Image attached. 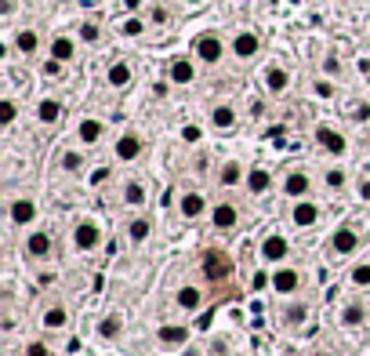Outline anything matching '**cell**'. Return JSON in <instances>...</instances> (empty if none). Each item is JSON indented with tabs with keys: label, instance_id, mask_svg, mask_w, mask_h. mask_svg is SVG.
Wrapping results in <instances>:
<instances>
[{
	"label": "cell",
	"instance_id": "obj_1",
	"mask_svg": "<svg viewBox=\"0 0 370 356\" xmlns=\"http://www.w3.org/2000/svg\"><path fill=\"white\" fill-rule=\"evenodd\" d=\"M192 55L204 62V66H218V62L225 58V44H222V37L218 33H200L192 40Z\"/></svg>",
	"mask_w": 370,
	"mask_h": 356
},
{
	"label": "cell",
	"instance_id": "obj_2",
	"mask_svg": "<svg viewBox=\"0 0 370 356\" xmlns=\"http://www.w3.org/2000/svg\"><path fill=\"white\" fill-rule=\"evenodd\" d=\"M167 80H171V84H178V88L192 84V80H196V62L185 58V55H174V58L167 62Z\"/></svg>",
	"mask_w": 370,
	"mask_h": 356
},
{
	"label": "cell",
	"instance_id": "obj_3",
	"mask_svg": "<svg viewBox=\"0 0 370 356\" xmlns=\"http://www.w3.org/2000/svg\"><path fill=\"white\" fill-rule=\"evenodd\" d=\"M258 51H261V37H258V33H251V29H239V33L232 37V55H236L239 62H251Z\"/></svg>",
	"mask_w": 370,
	"mask_h": 356
},
{
	"label": "cell",
	"instance_id": "obj_4",
	"mask_svg": "<svg viewBox=\"0 0 370 356\" xmlns=\"http://www.w3.org/2000/svg\"><path fill=\"white\" fill-rule=\"evenodd\" d=\"M316 142H319L331 157H345V153H348L345 135H341V131H334V128H326V124H319V128H316Z\"/></svg>",
	"mask_w": 370,
	"mask_h": 356
},
{
	"label": "cell",
	"instance_id": "obj_5",
	"mask_svg": "<svg viewBox=\"0 0 370 356\" xmlns=\"http://www.w3.org/2000/svg\"><path fill=\"white\" fill-rule=\"evenodd\" d=\"M229 273H232V262L222 255V251H207V255H204V277L207 280H222Z\"/></svg>",
	"mask_w": 370,
	"mask_h": 356
},
{
	"label": "cell",
	"instance_id": "obj_6",
	"mask_svg": "<svg viewBox=\"0 0 370 356\" xmlns=\"http://www.w3.org/2000/svg\"><path fill=\"white\" fill-rule=\"evenodd\" d=\"M142 150H145V142H142V135H135V131H127V135L117 138V160H138Z\"/></svg>",
	"mask_w": 370,
	"mask_h": 356
},
{
	"label": "cell",
	"instance_id": "obj_7",
	"mask_svg": "<svg viewBox=\"0 0 370 356\" xmlns=\"http://www.w3.org/2000/svg\"><path fill=\"white\" fill-rule=\"evenodd\" d=\"M73 240H77L80 251H91V247L102 244V229H98L95 222H80V225H77V233H73Z\"/></svg>",
	"mask_w": 370,
	"mask_h": 356
},
{
	"label": "cell",
	"instance_id": "obj_8",
	"mask_svg": "<svg viewBox=\"0 0 370 356\" xmlns=\"http://www.w3.org/2000/svg\"><path fill=\"white\" fill-rule=\"evenodd\" d=\"M15 51H18L22 58H33V55L40 51V33H37V29H18V33H15Z\"/></svg>",
	"mask_w": 370,
	"mask_h": 356
},
{
	"label": "cell",
	"instance_id": "obj_9",
	"mask_svg": "<svg viewBox=\"0 0 370 356\" xmlns=\"http://www.w3.org/2000/svg\"><path fill=\"white\" fill-rule=\"evenodd\" d=\"M11 222L15 225H29L33 218H37V204L29 200V197H18V200H11Z\"/></svg>",
	"mask_w": 370,
	"mask_h": 356
},
{
	"label": "cell",
	"instance_id": "obj_10",
	"mask_svg": "<svg viewBox=\"0 0 370 356\" xmlns=\"http://www.w3.org/2000/svg\"><path fill=\"white\" fill-rule=\"evenodd\" d=\"M48 55H51V58H58V62H73V55H77V40H73V37H65V33L51 37Z\"/></svg>",
	"mask_w": 370,
	"mask_h": 356
},
{
	"label": "cell",
	"instance_id": "obj_11",
	"mask_svg": "<svg viewBox=\"0 0 370 356\" xmlns=\"http://www.w3.org/2000/svg\"><path fill=\"white\" fill-rule=\"evenodd\" d=\"M62 117H65V106H62L58 98H44L40 106H37V120L48 124V128H51V124H62Z\"/></svg>",
	"mask_w": 370,
	"mask_h": 356
},
{
	"label": "cell",
	"instance_id": "obj_12",
	"mask_svg": "<svg viewBox=\"0 0 370 356\" xmlns=\"http://www.w3.org/2000/svg\"><path fill=\"white\" fill-rule=\"evenodd\" d=\"M77 135H80L84 145H95V142H102V135H105V124L95 120V117H84L80 128H77Z\"/></svg>",
	"mask_w": 370,
	"mask_h": 356
},
{
	"label": "cell",
	"instance_id": "obj_13",
	"mask_svg": "<svg viewBox=\"0 0 370 356\" xmlns=\"http://www.w3.org/2000/svg\"><path fill=\"white\" fill-rule=\"evenodd\" d=\"M287 88H291V73L283 70V66H269V70H265V91L283 95Z\"/></svg>",
	"mask_w": 370,
	"mask_h": 356
},
{
	"label": "cell",
	"instance_id": "obj_14",
	"mask_svg": "<svg viewBox=\"0 0 370 356\" xmlns=\"http://www.w3.org/2000/svg\"><path fill=\"white\" fill-rule=\"evenodd\" d=\"M211 124H214L218 131H232V128H236V110L229 106V102L214 106V110H211Z\"/></svg>",
	"mask_w": 370,
	"mask_h": 356
},
{
	"label": "cell",
	"instance_id": "obj_15",
	"mask_svg": "<svg viewBox=\"0 0 370 356\" xmlns=\"http://www.w3.org/2000/svg\"><path fill=\"white\" fill-rule=\"evenodd\" d=\"M356 244H359V240H356V233H352L348 225H341L338 233L331 237V247L338 251V255H352V251H356Z\"/></svg>",
	"mask_w": 370,
	"mask_h": 356
},
{
	"label": "cell",
	"instance_id": "obj_16",
	"mask_svg": "<svg viewBox=\"0 0 370 356\" xmlns=\"http://www.w3.org/2000/svg\"><path fill=\"white\" fill-rule=\"evenodd\" d=\"M26 255H29V258H48V255H51V237H48V233H29Z\"/></svg>",
	"mask_w": 370,
	"mask_h": 356
},
{
	"label": "cell",
	"instance_id": "obj_17",
	"mask_svg": "<svg viewBox=\"0 0 370 356\" xmlns=\"http://www.w3.org/2000/svg\"><path fill=\"white\" fill-rule=\"evenodd\" d=\"M283 193H287V197H305V193H309V175H305V171H291L287 178H283Z\"/></svg>",
	"mask_w": 370,
	"mask_h": 356
},
{
	"label": "cell",
	"instance_id": "obj_18",
	"mask_svg": "<svg viewBox=\"0 0 370 356\" xmlns=\"http://www.w3.org/2000/svg\"><path fill=\"white\" fill-rule=\"evenodd\" d=\"M261 255H265L269 262H283V258L291 255V247H287V240H283V237H269L265 244H261Z\"/></svg>",
	"mask_w": 370,
	"mask_h": 356
},
{
	"label": "cell",
	"instance_id": "obj_19",
	"mask_svg": "<svg viewBox=\"0 0 370 356\" xmlns=\"http://www.w3.org/2000/svg\"><path fill=\"white\" fill-rule=\"evenodd\" d=\"M298 273H294V269H279V273L272 277V287L279 291V295H294V291H298Z\"/></svg>",
	"mask_w": 370,
	"mask_h": 356
},
{
	"label": "cell",
	"instance_id": "obj_20",
	"mask_svg": "<svg viewBox=\"0 0 370 356\" xmlns=\"http://www.w3.org/2000/svg\"><path fill=\"white\" fill-rule=\"evenodd\" d=\"M105 80H109V88H127L131 84V66L127 62H113V66L105 70Z\"/></svg>",
	"mask_w": 370,
	"mask_h": 356
},
{
	"label": "cell",
	"instance_id": "obj_21",
	"mask_svg": "<svg viewBox=\"0 0 370 356\" xmlns=\"http://www.w3.org/2000/svg\"><path fill=\"white\" fill-rule=\"evenodd\" d=\"M316 222H319V207L309 204V200H301L294 207V225H316Z\"/></svg>",
	"mask_w": 370,
	"mask_h": 356
},
{
	"label": "cell",
	"instance_id": "obj_22",
	"mask_svg": "<svg viewBox=\"0 0 370 356\" xmlns=\"http://www.w3.org/2000/svg\"><path fill=\"white\" fill-rule=\"evenodd\" d=\"M211 222H214L218 229H232V225H236V207H232V204H218L214 211H211Z\"/></svg>",
	"mask_w": 370,
	"mask_h": 356
},
{
	"label": "cell",
	"instance_id": "obj_23",
	"mask_svg": "<svg viewBox=\"0 0 370 356\" xmlns=\"http://www.w3.org/2000/svg\"><path fill=\"white\" fill-rule=\"evenodd\" d=\"M204 207H207V204H204L200 193H182V215H185V218H200Z\"/></svg>",
	"mask_w": 370,
	"mask_h": 356
},
{
	"label": "cell",
	"instance_id": "obj_24",
	"mask_svg": "<svg viewBox=\"0 0 370 356\" xmlns=\"http://www.w3.org/2000/svg\"><path fill=\"white\" fill-rule=\"evenodd\" d=\"M269 185H272V178H269V171H265V167H254V171L247 175V190H251V193H258V197L265 193Z\"/></svg>",
	"mask_w": 370,
	"mask_h": 356
},
{
	"label": "cell",
	"instance_id": "obj_25",
	"mask_svg": "<svg viewBox=\"0 0 370 356\" xmlns=\"http://www.w3.org/2000/svg\"><path fill=\"white\" fill-rule=\"evenodd\" d=\"M185 338H189V331H185V327H160V342L171 345V349L185 345Z\"/></svg>",
	"mask_w": 370,
	"mask_h": 356
},
{
	"label": "cell",
	"instance_id": "obj_26",
	"mask_svg": "<svg viewBox=\"0 0 370 356\" xmlns=\"http://www.w3.org/2000/svg\"><path fill=\"white\" fill-rule=\"evenodd\" d=\"M200 302H204V295H200V287H192V284H185V287L178 291V305H182V309H200Z\"/></svg>",
	"mask_w": 370,
	"mask_h": 356
},
{
	"label": "cell",
	"instance_id": "obj_27",
	"mask_svg": "<svg viewBox=\"0 0 370 356\" xmlns=\"http://www.w3.org/2000/svg\"><path fill=\"white\" fill-rule=\"evenodd\" d=\"M239 182H244V167H239L236 160H229L222 167V185H225V190H232V185H239Z\"/></svg>",
	"mask_w": 370,
	"mask_h": 356
},
{
	"label": "cell",
	"instance_id": "obj_28",
	"mask_svg": "<svg viewBox=\"0 0 370 356\" xmlns=\"http://www.w3.org/2000/svg\"><path fill=\"white\" fill-rule=\"evenodd\" d=\"M77 37L84 40V44H98V40H102V26H98V22H91V18H87V22H80Z\"/></svg>",
	"mask_w": 370,
	"mask_h": 356
},
{
	"label": "cell",
	"instance_id": "obj_29",
	"mask_svg": "<svg viewBox=\"0 0 370 356\" xmlns=\"http://www.w3.org/2000/svg\"><path fill=\"white\" fill-rule=\"evenodd\" d=\"M15 117H18L15 98H4V102H0V124H4V128H11V124H15Z\"/></svg>",
	"mask_w": 370,
	"mask_h": 356
},
{
	"label": "cell",
	"instance_id": "obj_30",
	"mask_svg": "<svg viewBox=\"0 0 370 356\" xmlns=\"http://www.w3.org/2000/svg\"><path fill=\"white\" fill-rule=\"evenodd\" d=\"M120 33H124V37H142V33H145V18H124V22H120Z\"/></svg>",
	"mask_w": 370,
	"mask_h": 356
},
{
	"label": "cell",
	"instance_id": "obj_31",
	"mask_svg": "<svg viewBox=\"0 0 370 356\" xmlns=\"http://www.w3.org/2000/svg\"><path fill=\"white\" fill-rule=\"evenodd\" d=\"M65 320H70V317H65L62 305H51L48 312H44V324H48V327H65Z\"/></svg>",
	"mask_w": 370,
	"mask_h": 356
},
{
	"label": "cell",
	"instance_id": "obj_32",
	"mask_svg": "<svg viewBox=\"0 0 370 356\" xmlns=\"http://www.w3.org/2000/svg\"><path fill=\"white\" fill-rule=\"evenodd\" d=\"M341 320H345L348 327H359V324H363V305H356V302H352V305H345Z\"/></svg>",
	"mask_w": 370,
	"mask_h": 356
},
{
	"label": "cell",
	"instance_id": "obj_33",
	"mask_svg": "<svg viewBox=\"0 0 370 356\" xmlns=\"http://www.w3.org/2000/svg\"><path fill=\"white\" fill-rule=\"evenodd\" d=\"M98 334H102V338H117V334H120V317H105L98 324Z\"/></svg>",
	"mask_w": 370,
	"mask_h": 356
},
{
	"label": "cell",
	"instance_id": "obj_34",
	"mask_svg": "<svg viewBox=\"0 0 370 356\" xmlns=\"http://www.w3.org/2000/svg\"><path fill=\"white\" fill-rule=\"evenodd\" d=\"M124 200H127V204H145V190H142V182H131L127 190H124Z\"/></svg>",
	"mask_w": 370,
	"mask_h": 356
},
{
	"label": "cell",
	"instance_id": "obj_35",
	"mask_svg": "<svg viewBox=\"0 0 370 356\" xmlns=\"http://www.w3.org/2000/svg\"><path fill=\"white\" fill-rule=\"evenodd\" d=\"M145 237H149V222H145V218H135V222H131V240L142 244Z\"/></svg>",
	"mask_w": 370,
	"mask_h": 356
},
{
	"label": "cell",
	"instance_id": "obj_36",
	"mask_svg": "<svg viewBox=\"0 0 370 356\" xmlns=\"http://www.w3.org/2000/svg\"><path fill=\"white\" fill-rule=\"evenodd\" d=\"M312 95H316V98H334V84H331V80H316V84H312Z\"/></svg>",
	"mask_w": 370,
	"mask_h": 356
},
{
	"label": "cell",
	"instance_id": "obj_37",
	"mask_svg": "<svg viewBox=\"0 0 370 356\" xmlns=\"http://www.w3.org/2000/svg\"><path fill=\"white\" fill-rule=\"evenodd\" d=\"M352 284L356 287H370V265H356L352 269Z\"/></svg>",
	"mask_w": 370,
	"mask_h": 356
},
{
	"label": "cell",
	"instance_id": "obj_38",
	"mask_svg": "<svg viewBox=\"0 0 370 356\" xmlns=\"http://www.w3.org/2000/svg\"><path fill=\"white\" fill-rule=\"evenodd\" d=\"M326 185H331V190H341V185H345V171H341V167H331V171H326Z\"/></svg>",
	"mask_w": 370,
	"mask_h": 356
},
{
	"label": "cell",
	"instance_id": "obj_39",
	"mask_svg": "<svg viewBox=\"0 0 370 356\" xmlns=\"http://www.w3.org/2000/svg\"><path fill=\"white\" fill-rule=\"evenodd\" d=\"M62 167H65V171H80V167H84L80 153H65V157H62Z\"/></svg>",
	"mask_w": 370,
	"mask_h": 356
},
{
	"label": "cell",
	"instance_id": "obj_40",
	"mask_svg": "<svg viewBox=\"0 0 370 356\" xmlns=\"http://www.w3.org/2000/svg\"><path fill=\"white\" fill-rule=\"evenodd\" d=\"M62 66H65V62H58V58H48V62H44V73H48V77H62Z\"/></svg>",
	"mask_w": 370,
	"mask_h": 356
},
{
	"label": "cell",
	"instance_id": "obj_41",
	"mask_svg": "<svg viewBox=\"0 0 370 356\" xmlns=\"http://www.w3.org/2000/svg\"><path fill=\"white\" fill-rule=\"evenodd\" d=\"M352 120H370V106H366V102H356V106H352Z\"/></svg>",
	"mask_w": 370,
	"mask_h": 356
},
{
	"label": "cell",
	"instance_id": "obj_42",
	"mask_svg": "<svg viewBox=\"0 0 370 356\" xmlns=\"http://www.w3.org/2000/svg\"><path fill=\"white\" fill-rule=\"evenodd\" d=\"M182 138H185V142L192 145V142H200L204 135H200V128H196V124H189V128H182Z\"/></svg>",
	"mask_w": 370,
	"mask_h": 356
},
{
	"label": "cell",
	"instance_id": "obj_43",
	"mask_svg": "<svg viewBox=\"0 0 370 356\" xmlns=\"http://www.w3.org/2000/svg\"><path fill=\"white\" fill-rule=\"evenodd\" d=\"M305 312H309L305 305H294V309H287V324H301V320H305Z\"/></svg>",
	"mask_w": 370,
	"mask_h": 356
},
{
	"label": "cell",
	"instance_id": "obj_44",
	"mask_svg": "<svg viewBox=\"0 0 370 356\" xmlns=\"http://www.w3.org/2000/svg\"><path fill=\"white\" fill-rule=\"evenodd\" d=\"M26 356H48V345H44V342H29L26 345Z\"/></svg>",
	"mask_w": 370,
	"mask_h": 356
},
{
	"label": "cell",
	"instance_id": "obj_45",
	"mask_svg": "<svg viewBox=\"0 0 370 356\" xmlns=\"http://www.w3.org/2000/svg\"><path fill=\"white\" fill-rule=\"evenodd\" d=\"M105 178H109V167H95V175H91V182H95V185H102Z\"/></svg>",
	"mask_w": 370,
	"mask_h": 356
},
{
	"label": "cell",
	"instance_id": "obj_46",
	"mask_svg": "<svg viewBox=\"0 0 370 356\" xmlns=\"http://www.w3.org/2000/svg\"><path fill=\"white\" fill-rule=\"evenodd\" d=\"M265 284H269V277H265V273H254V280H251V287H254V291H261Z\"/></svg>",
	"mask_w": 370,
	"mask_h": 356
},
{
	"label": "cell",
	"instance_id": "obj_47",
	"mask_svg": "<svg viewBox=\"0 0 370 356\" xmlns=\"http://www.w3.org/2000/svg\"><path fill=\"white\" fill-rule=\"evenodd\" d=\"M359 197H363V200H370V178H366V182L359 185Z\"/></svg>",
	"mask_w": 370,
	"mask_h": 356
},
{
	"label": "cell",
	"instance_id": "obj_48",
	"mask_svg": "<svg viewBox=\"0 0 370 356\" xmlns=\"http://www.w3.org/2000/svg\"><path fill=\"white\" fill-rule=\"evenodd\" d=\"M11 8H15V0H4V4H0V11H4V18L11 15Z\"/></svg>",
	"mask_w": 370,
	"mask_h": 356
},
{
	"label": "cell",
	"instance_id": "obj_49",
	"mask_svg": "<svg viewBox=\"0 0 370 356\" xmlns=\"http://www.w3.org/2000/svg\"><path fill=\"white\" fill-rule=\"evenodd\" d=\"M185 4H204V0H185Z\"/></svg>",
	"mask_w": 370,
	"mask_h": 356
},
{
	"label": "cell",
	"instance_id": "obj_50",
	"mask_svg": "<svg viewBox=\"0 0 370 356\" xmlns=\"http://www.w3.org/2000/svg\"><path fill=\"white\" fill-rule=\"evenodd\" d=\"M366 88H370V73H366Z\"/></svg>",
	"mask_w": 370,
	"mask_h": 356
},
{
	"label": "cell",
	"instance_id": "obj_51",
	"mask_svg": "<svg viewBox=\"0 0 370 356\" xmlns=\"http://www.w3.org/2000/svg\"><path fill=\"white\" fill-rule=\"evenodd\" d=\"M366 175H370V160H366Z\"/></svg>",
	"mask_w": 370,
	"mask_h": 356
}]
</instances>
